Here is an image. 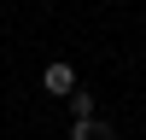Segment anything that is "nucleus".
Instances as JSON below:
<instances>
[{
    "label": "nucleus",
    "mask_w": 146,
    "mask_h": 140,
    "mask_svg": "<svg viewBox=\"0 0 146 140\" xmlns=\"http://www.w3.org/2000/svg\"><path fill=\"white\" fill-rule=\"evenodd\" d=\"M41 88H47V99H70V93H76L82 82H76V70H70L64 58H53V64L41 70Z\"/></svg>",
    "instance_id": "nucleus-1"
},
{
    "label": "nucleus",
    "mask_w": 146,
    "mask_h": 140,
    "mask_svg": "<svg viewBox=\"0 0 146 140\" xmlns=\"http://www.w3.org/2000/svg\"><path fill=\"white\" fill-rule=\"evenodd\" d=\"M64 111H70V123H88V117H100V111H94V88H76V93L64 99Z\"/></svg>",
    "instance_id": "nucleus-2"
},
{
    "label": "nucleus",
    "mask_w": 146,
    "mask_h": 140,
    "mask_svg": "<svg viewBox=\"0 0 146 140\" xmlns=\"http://www.w3.org/2000/svg\"><path fill=\"white\" fill-rule=\"evenodd\" d=\"M70 140H117V128L100 123V117H88V123H70Z\"/></svg>",
    "instance_id": "nucleus-3"
}]
</instances>
